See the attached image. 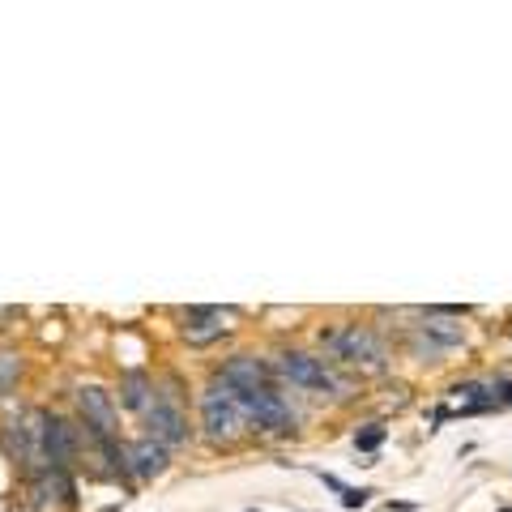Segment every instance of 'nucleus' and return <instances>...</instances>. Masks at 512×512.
I'll return each mask as SVG.
<instances>
[{"mask_svg":"<svg viewBox=\"0 0 512 512\" xmlns=\"http://www.w3.org/2000/svg\"><path fill=\"white\" fill-rule=\"evenodd\" d=\"M320 346H325L333 359H342L350 367H363V372H384V359H389L384 342L367 325H333V329H320Z\"/></svg>","mask_w":512,"mask_h":512,"instance_id":"f257e3e1","label":"nucleus"},{"mask_svg":"<svg viewBox=\"0 0 512 512\" xmlns=\"http://www.w3.org/2000/svg\"><path fill=\"white\" fill-rule=\"evenodd\" d=\"M274 376H282L286 384H295L303 393H320V397H346V384L338 380V372L325 363L308 355V350H282L274 359Z\"/></svg>","mask_w":512,"mask_h":512,"instance_id":"f03ea898","label":"nucleus"},{"mask_svg":"<svg viewBox=\"0 0 512 512\" xmlns=\"http://www.w3.org/2000/svg\"><path fill=\"white\" fill-rule=\"evenodd\" d=\"M239 410L252 431H265V436H295L299 431V419L291 402L278 393V384H265V389H252V393H235Z\"/></svg>","mask_w":512,"mask_h":512,"instance_id":"7ed1b4c3","label":"nucleus"},{"mask_svg":"<svg viewBox=\"0 0 512 512\" xmlns=\"http://www.w3.org/2000/svg\"><path fill=\"white\" fill-rule=\"evenodd\" d=\"M244 410H239L235 393L222 389V384H210V389L201 393V431L210 444H235L239 436H244Z\"/></svg>","mask_w":512,"mask_h":512,"instance_id":"20e7f679","label":"nucleus"},{"mask_svg":"<svg viewBox=\"0 0 512 512\" xmlns=\"http://www.w3.org/2000/svg\"><path fill=\"white\" fill-rule=\"evenodd\" d=\"M146 436H150L154 444H163V448H180V444H188L192 427H188V414L180 410V402H175V393H163V389H158L154 406L146 410Z\"/></svg>","mask_w":512,"mask_h":512,"instance_id":"39448f33","label":"nucleus"},{"mask_svg":"<svg viewBox=\"0 0 512 512\" xmlns=\"http://www.w3.org/2000/svg\"><path fill=\"white\" fill-rule=\"evenodd\" d=\"M35 419H39V431H43V461H47V470H64V474H69L73 461H77V427L69 419H60V414H52V410H35Z\"/></svg>","mask_w":512,"mask_h":512,"instance_id":"423d86ee","label":"nucleus"},{"mask_svg":"<svg viewBox=\"0 0 512 512\" xmlns=\"http://www.w3.org/2000/svg\"><path fill=\"white\" fill-rule=\"evenodd\" d=\"M214 384L231 393H252V389H265V384H274V363L256 359V355H231L214 367Z\"/></svg>","mask_w":512,"mask_h":512,"instance_id":"0eeeda50","label":"nucleus"},{"mask_svg":"<svg viewBox=\"0 0 512 512\" xmlns=\"http://www.w3.org/2000/svg\"><path fill=\"white\" fill-rule=\"evenodd\" d=\"M184 325H180V333H184V342L188 346H210V342H222L231 333V312H222V308H184Z\"/></svg>","mask_w":512,"mask_h":512,"instance_id":"6e6552de","label":"nucleus"},{"mask_svg":"<svg viewBox=\"0 0 512 512\" xmlns=\"http://www.w3.org/2000/svg\"><path fill=\"white\" fill-rule=\"evenodd\" d=\"M77 410H82L86 431H107V436H116V406H111V393L103 384H82V389H77Z\"/></svg>","mask_w":512,"mask_h":512,"instance_id":"1a4fd4ad","label":"nucleus"},{"mask_svg":"<svg viewBox=\"0 0 512 512\" xmlns=\"http://www.w3.org/2000/svg\"><path fill=\"white\" fill-rule=\"evenodd\" d=\"M154 397H158V384H154L146 372H124V376H120V406H124V410L146 414V410L154 406Z\"/></svg>","mask_w":512,"mask_h":512,"instance_id":"9d476101","label":"nucleus"},{"mask_svg":"<svg viewBox=\"0 0 512 512\" xmlns=\"http://www.w3.org/2000/svg\"><path fill=\"white\" fill-rule=\"evenodd\" d=\"M128 466H133V478H158L167 470V448L163 444H154L150 436L146 440H137L133 448H128Z\"/></svg>","mask_w":512,"mask_h":512,"instance_id":"9b49d317","label":"nucleus"},{"mask_svg":"<svg viewBox=\"0 0 512 512\" xmlns=\"http://www.w3.org/2000/svg\"><path fill=\"white\" fill-rule=\"evenodd\" d=\"M18 380H22V359L13 355V350H5V355H0V397H5Z\"/></svg>","mask_w":512,"mask_h":512,"instance_id":"f8f14e48","label":"nucleus"},{"mask_svg":"<svg viewBox=\"0 0 512 512\" xmlns=\"http://www.w3.org/2000/svg\"><path fill=\"white\" fill-rule=\"evenodd\" d=\"M380 444H384V427L380 423H367L363 431H355V448H359V453H376Z\"/></svg>","mask_w":512,"mask_h":512,"instance_id":"ddd939ff","label":"nucleus"},{"mask_svg":"<svg viewBox=\"0 0 512 512\" xmlns=\"http://www.w3.org/2000/svg\"><path fill=\"white\" fill-rule=\"evenodd\" d=\"M491 397H495V406H512V380H491Z\"/></svg>","mask_w":512,"mask_h":512,"instance_id":"4468645a","label":"nucleus"},{"mask_svg":"<svg viewBox=\"0 0 512 512\" xmlns=\"http://www.w3.org/2000/svg\"><path fill=\"white\" fill-rule=\"evenodd\" d=\"M367 495H372V491H363V487H359V491H355V487H346L342 504H346V508H363V504H367Z\"/></svg>","mask_w":512,"mask_h":512,"instance_id":"2eb2a0df","label":"nucleus"},{"mask_svg":"<svg viewBox=\"0 0 512 512\" xmlns=\"http://www.w3.org/2000/svg\"><path fill=\"white\" fill-rule=\"evenodd\" d=\"M500 512H512V508H500Z\"/></svg>","mask_w":512,"mask_h":512,"instance_id":"dca6fc26","label":"nucleus"}]
</instances>
